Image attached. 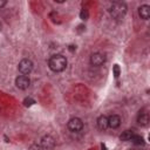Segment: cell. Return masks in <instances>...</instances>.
<instances>
[{"instance_id": "13", "label": "cell", "mask_w": 150, "mask_h": 150, "mask_svg": "<svg viewBox=\"0 0 150 150\" xmlns=\"http://www.w3.org/2000/svg\"><path fill=\"white\" fill-rule=\"evenodd\" d=\"M131 141H132L134 144H137V145H143V144H144L143 138H142L141 136H137V135H135V136L131 138Z\"/></svg>"}, {"instance_id": "3", "label": "cell", "mask_w": 150, "mask_h": 150, "mask_svg": "<svg viewBox=\"0 0 150 150\" xmlns=\"http://www.w3.org/2000/svg\"><path fill=\"white\" fill-rule=\"evenodd\" d=\"M19 71L22 74V75H28L32 70H33V62L29 60V59H22L20 62H19Z\"/></svg>"}, {"instance_id": "12", "label": "cell", "mask_w": 150, "mask_h": 150, "mask_svg": "<svg viewBox=\"0 0 150 150\" xmlns=\"http://www.w3.org/2000/svg\"><path fill=\"white\" fill-rule=\"evenodd\" d=\"M134 136H135V134H134L132 130H125V131H123V132L120 135V139L123 141V142H125V141H131V138H132Z\"/></svg>"}, {"instance_id": "7", "label": "cell", "mask_w": 150, "mask_h": 150, "mask_svg": "<svg viewBox=\"0 0 150 150\" xmlns=\"http://www.w3.org/2000/svg\"><path fill=\"white\" fill-rule=\"evenodd\" d=\"M40 145L43 148V150H45V149H52V148H54V145H55V139H54V137H52L50 135H46V136H43V137L41 138Z\"/></svg>"}, {"instance_id": "20", "label": "cell", "mask_w": 150, "mask_h": 150, "mask_svg": "<svg viewBox=\"0 0 150 150\" xmlns=\"http://www.w3.org/2000/svg\"><path fill=\"white\" fill-rule=\"evenodd\" d=\"M101 149H102V150H107V149H105V145H103V144L101 145Z\"/></svg>"}, {"instance_id": "16", "label": "cell", "mask_w": 150, "mask_h": 150, "mask_svg": "<svg viewBox=\"0 0 150 150\" xmlns=\"http://www.w3.org/2000/svg\"><path fill=\"white\" fill-rule=\"evenodd\" d=\"M112 71H114L115 77H118V76H120V67H118V64H115V66L112 67Z\"/></svg>"}, {"instance_id": "18", "label": "cell", "mask_w": 150, "mask_h": 150, "mask_svg": "<svg viewBox=\"0 0 150 150\" xmlns=\"http://www.w3.org/2000/svg\"><path fill=\"white\" fill-rule=\"evenodd\" d=\"M6 4H7V2H6L5 0H0V8H2V7L6 5Z\"/></svg>"}, {"instance_id": "4", "label": "cell", "mask_w": 150, "mask_h": 150, "mask_svg": "<svg viewBox=\"0 0 150 150\" xmlns=\"http://www.w3.org/2000/svg\"><path fill=\"white\" fill-rule=\"evenodd\" d=\"M67 127H68V129H69L70 131L77 132V131L82 130V128H83V122H82V120L79 118V117H73V118H70V120L68 121Z\"/></svg>"}, {"instance_id": "17", "label": "cell", "mask_w": 150, "mask_h": 150, "mask_svg": "<svg viewBox=\"0 0 150 150\" xmlns=\"http://www.w3.org/2000/svg\"><path fill=\"white\" fill-rule=\"evenodd\" d=\"M28 150H43V148L40 144H32Z\"/></svg>"}, {"instance_id": "21", "label": "cell", "mask_w": 150, "mask_h": 150, "mask_svg": "<svg viewBox=\"0 0 150 150\" xmlns=\"http://www.w3.org/2000/svg\"><path fill=\"white\" fill-rule=\"evenodd\" d=\"M130 150H134V149H130Z\"/></svg>"}, {"instance_id": "19", "label": "cell", "mask_w": 150, "mask_h": 150, "mask_svg": "<svg viewBox=\"0 0 150 150\" xmlns=\"http://www.w3.org/2000/svg\"><path fill=\"white\" fill-rule=\"evenodd\" d=\"M74 49H76V47H75V46H69V50H71V52H73Z\"/></svg>"}, {"instance_id": "14", "label": "cell", "mask_w": 150, "mask_h": 150, "mask_svg": "<svg viewBox=\"0 0 150 150\" xmlns=\"http://www.w3.org/2000/svg\"><path fill=\"white\" fill-rule=\"evenodd\" d=\"M34 103H35V101H34L32 97H26V98L23 100V105H25V107H32Z\"/></svg>"}, {"instance_id": "15", "label": "cell", "mask_w": 150, "mask_h": 150, "mask_svg": "<svg viewBox=\"0 0 150 150\" xmlns=\"http://www.w3.org/2000/svg\"><path fill=\"white\" fill-rule=\"evenodd\" d=\"M80 18H81L82 20H87V19L89 18V13H88V11H87V9H82L81 13H80Z\"/></svg>"}, {"instance_id": "11", "label": "cell", "mask_w": 150, "mask_h": 150, "mask_svg": "<svg viewBox=\"0 0 150 150\" xmlns=\"http://www.w3.org/2000/svg\"><path fill=\"white\" fill-rule=\"evenodd\" d=\"M149 121H150V118H149V114H148V112H142V114L138 115L137 122H138V124H141L142 127H146V125L149 124Z\"/></svg>"}, {"instance_id": "8", "label": "cell", "mask_w": 150, "mask_h": 150, "mask_svg": "<svg viewBox=\"0 0 150 150\" xmlns=\"http://www.w3.org/2000/svg\"><path fill=\"white\" fill-rule=\"evenodd\" d=\"M121 125V117L118 115H110L108 117V127L111 129H116Z\"/></svg>"}, {"instance_id": "1", "label": "cell", "mask_w": 150, "mask_h": 150, "mask_svg": "<svg viewBox=\"0 0 150 150\" xmlns=\"http://www.w3.org/2000/svg\"><path fill=\"white\" fill-rule=\"evenodd\" d=\"M48 66H49V68L53 71L60 73V71H62V70L66 69V67H67V59L63 55H61V54L53 55L48 60Z\"/></svg>"}, {"instance_id": "10", "label": "cell", "mask_w": 150, "mask_h": 150, "mask_svg": "<svg viewBox=\"0 0 150 150\" xmlns=\"http://www.w3.org/2000/svg\"><path fill=\"white\" fill-rule=\"evenodd\" d=\"M97 128L100 129V130H107L109 127H108V117L107 116H104V115H102V116H100L98 118H97Z\"/></svg>"}, {"instance_id": "5", "label": "cell", "mask_w": 150, "mask_h": 150, "mask_svg": "<svg viewBox=\"0 0 150 150\" xmlns=\"http://www.w3.org/2000/svg\"><path fill=\"white\" fill-rule=\"evenodd\" d=\"M29 84H30V80L27 75H19L15 79V86L21 90L27 89L29 87Z\"/></svg>"}, {"instance_id": "6", "label": "cell", "mask_w": 150, "mask_h": 150, "mask_svg": "<svg viewBox=\"0 0 150 150\" xmlns=\"http://www.w3.org/2000/svg\"><path fill=\"white\" fill-rule=\"evenodd\" d=\"M105 62V55L102 54V53H94L91 54L90 56V64L91 66H95V67H98L101 64H103Z\"/></svg>"}, {"instance_id": "9", "label": "cell", "mask_w": 150, "mask_h": 150, "mask_svg": "<svg viewBox=\"0 0 150 150\" xmlns=\"http://www.w3.org/2000/svg\"><path fill=\"white\" fill-rule=\"evenodd\" d=\"M138 15L143 19V20H148L150 18V6L148 5H142L138 8Z\"/></svg>"}, {"instance_id": "2", "label": "cell", "mask_w": 150, "mask_h": 150, "mask_svg": "<svg viewBox=\"0 0 150 150\" xmlns=\"http://www.w3.org/2000/svg\"><path fill=\"white\" fill-rule=\"evenodd\" d=\"M109 13L116 20L123 19L125 13H127V5L124 2H122V1H115L109 7Z\"/></svg>"}]
</instances>
